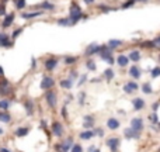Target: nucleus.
Segmentation results:
<instances>
[{
    "instance_id": "obj_1",
    "label": "nucleus",
    "mask_w": 160,
    "mask_h": 152,
    "mask_svg": "<svg viewBox=\"0 0 160 152\" xmlns=\"http://www.w3.org/2000/svg\"><path fill=\"white\" fill-rule=\"evenodd\" d=\"M69 18H70V24L75 25L79 20L87 18V16H83L82 9L79 7V4L76 3V2H73V3L70 4V9H69Z\"/></svg>"
},
{
    "instance_id": "obj_2",
    "label": "nucleus",
    "mask_w": 160,
    "mask_h": 152,
    "mask_svg": "<svg viewBox=\"0 0 160 152\" xmlns=\"http://www.w3.org/2000/svg\"><path fill=\"white\" fill-rule=\"evenodd\" d=\"M14 87H13V83L10 82L7 78H0V96L2 97H9L10 94L13 93Z\"/></svg>"
},
{
    "instance_id": "obj_3",
    "label": "nucleus",
    "mask_w": 160,
    "mask_h": 152,
    "mask_svg": "<svg viewBox=\"0 0 160 152\" xmlns=\"http://www.w3.org/2000/svg\"><path fill=\"white\" fill-rule=\"evenodd\" d=\"M73 144H75L73 142V138L69 137V138H66L63 142L56 144V145H55V151L56 152H70V148L73 146Z\"/></svg>"
},
{
    "instance_id": "obj_4",
    "label": "nucleus",
    "mask_w": 160,
    "mask_h": 152,
    "mask_svg": "<svg viewBox=\"0 0 160 152\" xmlns=\"http://www.w3.org/2000/svg\"><path fill=\"white\" fill-rule=\"evenodd\" d=\"M14 47V41L10 38V35L4 31H0V48H13Z\"/></svg>"
},
{
    "instance_id": "obj_5",
    "label": "nucleus",
    "mask_w": 160,
    "mask_h": 152,
    "mask_svg": "<svg viewBox=\"0 0 160 152\" xmlns=\"http://www.w3.org/2000/svg\"><path fill=\"white\" fill-rule=\"evenodd\" d=\"M45 101L46 104L49 106V109H56V104H58V94L55 93L54 90H46L45 92Z\"/></svg>"
},
{
    "instance_id": "obj_6",
    "label": "nucleus",
    "mask_w": 160,
    "mask_h": 152,
    "mask_svg": "<svg viewBox=\"0 0 160 152\" xmlns=\"http://www.w3.org/2000/svg\"><path fill=\"white\" fill-rule=\"evenodd\" d=\"M54 86H55L54 78H52V76H48V75H44L42 79H41V83H39V87L46 92V90H51Z\"/></svg>"
},
{
    "instance_id": "obj_7",
    "label": "nucleus",
    "mask_w": 160,
    "mask_h": 152,
    "mask_svg": "<svg viewBox=\"0 0 160 152\" xmlns=\"http://www.w3.org/2000/svg\"><path fill=\"white\" fill-rule=\"evenodd\" d=\"M51 132H52V135L61 138L62 135H63V132H65V128L59 121H54L52 123V125H51Z\"/></svg>"
},
{
    "instance_id": "obj_8",
    "label": "nucleus",
    "mask_w": 160,
    "mask_h": 152,
    "mask_svg": "<svg viewBox=\"0 0 160 152\" xmlns=\"http://www.w3.org/2000/svg\"><path fill=\"white\" fill-rule=\"evenodd\" d=\"M58 64H59L58 58H55V56H49V58H46L45 61H44V68H45L48 72H52V70L56 69Z\"/></svg>"
},
{
    "instance_id": "obj_9",
    "label": "nucleus",
    "mask_w": 160,
    "mask_h": 152,
    "mask_svg": "<svg viewBox=\"0 0 160 152\" xmlns=\"http://www.w3.org/2000/svg\"><path fill=\"white\" fill-rule=\"evenodd\" d=\"M101 49H103V45H98V44L93 42V44H90V45L86 48L84 55H86V56H93V55H96V54H100Z\"/></svg>"
},
{
    "instance_id": "obj_10",
    "label": "nucleus",
    "mask_w": 160,
    "mask_h": 152,
    "mask_svg": "<svg viewBox=\"0 0 160 152\" xmlns=\"http://www.w3.org/2000/svg\"><path fill=\"white\" fill-rule=\"evenodd\" d=\"M23 106H24L25 114H27L28 117L34 116V113H35V104H34V101L31 100V99H24V101H23Z\"/></svg>"
},
{
    "instance_id": "obj_11",
    "label": "nucleus",
    "mask_w": 160,
    "mask_h": 152,
    "mask_svg": "<svg viewBox=\"0 0 160 152\" xmlns=\"http://www.w3.org/2000/svg\"><path fill=\"white\" fill-rule=\"evenodd\" d=\"M119 144H121V140L117 137H112V138H108L106 142V145L110 148V151L111 152H117L118 148H119Z\"/></svg>"
},
{
    "instance_id": "obj_12",
    "label": "nucleus",
    "mask_w": 160,
    "mask_h": 152,
    "mask_svg": "<svg viewBox=\"0 0 160 152\" xmlns=\"http://www.w3.org/2000/svg\"><path fill=\"white\" fill-rule=\"evenodd\" d=\"M100 56H101V59L106 62H108L110 65L114 64V59H112V54L108 51V47L103 45V49H101V52H100Z\"/></svg>"
},
{
    "instance_id": "obj_13",
    "label": "nucleus",
    "mask_w": 160,
    "mask_h": 152,
    "mask_svg": "<svg viewBox=\"0 0 160 152\" xmlns=\"http://www.w3.org/2000/svg\"><path fill=\"white\" fill-rule=\"evenodd\" d=\"M14 18H15V14H14V13L6 14V16H4V20L2 21V28H3V30H6V28H10L13 24H14Z\"/></svg>"
},
{
    "instance_id": "obj_14",
    "label": "nucleus",
    "mask_w": 160,
    "mask_h": 152,
    "mask_svg": "<svg viewBox=\"0 0 160 152\" xmlns=\"http://www.w3.org/2000/svg\"><path fill=\"white\" fill-rule=\"evenodd\" d=\"M143 127H145V124H143V120L141 118V117H136V118H132V121H131V128L135 131H138V132H141V131L143 130Z\"/></svg>"
},
{
    "instance_id": "obj_15",
    "label": "nucleus",
    "mask_w": 160,
    "mask_h": 152,
    "mask_svg": "<svg viewBox=\"0 0 160 152\" xmlns=\"http://www.w3.org/2000/svg\"><path fill=\"white\" fill-rule=\"evenodd\" d=\"M44 14L42 10H39V11H30V13H21V18L24 20H32V18H37V17H41Z\"/></svg>"
},
{
    "instance_id": "obj_16",
    "label": "nucleus",
    "mask_w": 160,
    "mask_h": 152,
    "mask_svg": "<svg viewBox=\"0 0 160 152\" xmlns=\"http://www.w3.org/2000/svg\"><path fill=\"white\" fill-rule=\"evenodd\" d=\"M28 134H30V127H18V128H15V131H14V135L18 138H24V137H27Z\"/></svg>"
},
{
    "instance_id": "obj_17",
    "label": "nucleus",
    "mask_w": 160,
    "mask_h": 152,
    "mask_svg": "<svg viewBox=\"0 0 160 152\" xmlns=\"http://www.w3.org/2000/svg\"><path fill=\"white\" fill-rule=\"evenodd\" d=\"M124 135H125V138H128V140H138L141 132L132 130V128H127V130L124 131Z\"/></svg>"
},
{
    "instance_id": "obj_18",
    "label": "nucleus",
    "mask_w": 160,
    "mask_h": 152,
    "mask_svg": "<svg viewBox=\"0 0 160 152\" xmlns=\"http://www.w3.org/2000/svg\"><path fill=\"white\" fill-rule=\"evenodd\" d=\"M138 89H139V86H138V83H135V82H128V83H125L124 85V92L125 93H128V94L136 92Z\"/></svg>"
},
{
    "instance_id": "obj_19",
    "label": "nucleus",
    "mask_w": 160,
    "mask_h": 152,
    "mask_svg": "<svg viewBox=\"0 0 160 152\" xmlns=\"http://www.w3.org/2000/svg\"><path fill=\"white\" fill-rule=\"evenodd\" d=\"M0 121L4 123V124H9V123L13 121V117L9 111H3V110H0Z\"/></svg>"
},
{
    "instance_id": "obj_20",
    "label": "nucleus",
    "mask_w": 160,
    "mask_h": 152,
    "mask_svg": "<svg viewBox=\"0 0 160 152\" xmlns=\"http://www.w3.org/2000/svg\"><path fill=\"white\" fill-rule=\"evenodd\" d=\"M117 64L119 65L121 68H125V66H128V64H129V58H128L127 55H124V54L118 55L117 56Z\"/></svg>"
},
{
    "instance_id": "obj_21",
    "label": "nucleus",
    "mask_w": 160,
    "mask_h": 152,
    "mask_svg": "<svg viewBox=\"0 0 160 152\" xmlns=\"http://www.w3.org/2000/svg\"><path fill=\"white\" fill-rule=\"evenodd\" d=\"M132 104H133V110H136V111H139V110H142L143 107H145V100L141 97H136L132 100Z\"/></svg>"
},
{
    "instance_id": "obj_22",
    "label": "nucleus",
    "mask_w": 160,
    "mask_h": 152,
    "mask_svg": "<svg viewBox=\"0 0 160 152\" xmlns=\"http://www.w3.org/2000/svg\"><path fill=\"white\" fill-rule=\"evenodd\" d=\"M129 75L132 76L133 79H139L141 75H142V72H141V69H139L136 65H132V66L129 68Z\"/></svg>"
},
{
    "instance_id": "obj_23",
    "label": "nucleus",
    "mask_w": 160,
    "mask_h": 152,
    "mask_svg": "<svg viewBox=\"0 0 160 152\" xmlns=\"http://www.w3.org/2000/svg\"><path fill=\"white\" fill-rule=\"evenodd\" d=\"M83 127L86 130H90V128L94 127V117L93 116H86L84 117V121H83Z\"/></svg>"
},
{
    "instance_id": "obj_24",
    "label": "nucleus",
    "mask_w": 160,
    "mask_h": 152,
    "mask_svg": "<svg viewBox=\"0 0 160 152\" xmlns=\"http://www.w3.org/2000/svg\"><path fill=\"white\" fill-rule=\"evenodd\" d=\"M119 125H121V123L118 121L117 118H108L107 120V127H108L110 130H117V128H119Z\"/></svg>"
},
{
    "instance_id": "obj_25",
    "label": "nucleus",
    "mask_w": 160,
    "mask_h": 152,
    "mask_svg": "<svg viewBox=\"0 0 160 152\" xmlns=\"http://www.w3.org/2000/svg\"><path fill=\"white\" fill-rule=\"evenodd\" d=\"M96 135V132H94L93 130H86V131H83V132H80V140H91V138Z\"/></svg>"
},
{
    "instance_id": "obj_26",
    "label": "nucleus",
    "mask_w": 160,
    "mask_h": 152,
    "mask_svg": "<svg viewBox=\"0 0 160 152\" xmlns=\"http://www.w3.org/2000/svg\"><path fill=\"white\" fill-rule=\"evenodd\" d=\"M59 85H61L62 89H66V90H70V89L73 87V82L67 78V79H62L61 82H59Z\"/></svg>"
},
{
    "instance_id": "obj_27",
    "label": "nucleus",
    "mask_w": 160,
    "mask_h": 152,
    "mask_svg": "<svg viewBox=\"0 0 160 152\" xmlns=\"http://www.w3.org/2000/svg\"><path fill=\"white\" fill-rule=\"evenodd\" d=\"M10 106H11V100H9V99H2L0 100V110L7 111L10 109Z\"/></svg>"
},
{
    "instance_id": "obj_28",
    "label": "nucleus",
    "mask_w": 160,
    "mask_h": 152,
    "mask_svg": "<svg viewBox=\"0 0 160 152\" xmlns=\"http://www.w3.org/2000/svg\"><path fill=\"white\" fill-rule=\"evenodd\" d=\"M37 9H42V11L44 10H55V4L49 3V2H42L41 4L37 6Z\"/></svg>"
},
{
    "instance_id": "obj_29",
    "label": "nucleus",
    "mask_w": 160,
    "mask_h": 152,
    "mask_svg": "<svg viewBox=\"0 0 160 152\" xmlns=\"http://www.w3.org/2000/svg\"><path fill=\"white\" fill-rule=\"evenodd\" d=\"M23 31H24V27H18V28H15V30L11 33V37H10V38H11L13 41H15V40L18 38V37H20V35L23 34Z\"/></svg>"
},
{
    "instance_id": "obj_30",
    "label": "nucleus",
    "mask_w": 160,
    "mask_h": 152,
    "mask_svg": "<svg viewBox=\"0 0 160 152\" xmlns=\"http://www.w3.org/2000/svg\"><path fill=\"white\" fill-rule=\"evenodd\" d=\"M58 25H61V27H70V18L69 17H65V18H59L58 20Z\"/></svg>"
},
{
    "instance_id": "obj_31",
    "label": "nucleus",
    "mask_w": 160,
    "mask_h": 152,
    "mask_svg": "<svg viewBox=\"0 0 160 152\" xmlns=\"http://www.w3.org/2000/svg\"><path fill=\"white\" fill-rule=\"evenodd\" d=\"M121 45H122V41L121 40H110L108 44H107V47L111 48V49L117 48V47H121Z\"/></svg>"
},
{
    "instance_id": "obj_32",
    "label": "nucleus",
    "mask_w": 160,
    "mask_h": 152,
    "mask_svg": "<svg viewBox=\"0 0 160 152\" xmlns=\"http://www.w3.org/2000/svg\"><path fill=\"white\" fill-rule=\"evenodd\" d=\"M128 58H129V61L138 62L139 59H141V52H139V51H132L129 55H128Z\"/></svg>"
},
{
    "instance_id": "obj_33",
    "label": "nucleus",
    "mask_w": 160,
    "mask_h": 152,
    "mask_svg": "<svg viewBox=\"0 0 160 152\" xmlns=\"http://www.w3.org/2000/svg\"><path fill=\"white\" fill-rule=\"evenodd\" d=\"M25 4H27V0H14V7L20 11L25 7Z\"/></svg>"
},
{
    "instance_id": "obj_34",
    "label": "nucleus",
    "mask_w": 160,
    "mask_h": 152,
    "mask_svg": "<svg viewBox=\"0 0 160 152\" xmlns=\"http://www.w3.org/2000/svg\"><path fill=\"white\" fill-rule=\"evenodd\" d=\"M104 78L107 79V82H111L114 79V70L112 69H106L104 70Z\"/></svg>"
},
{
    "instance_id": "obj_35",
    "label": "nucleus",
    "mask_w": 160,
    "mask_h": 152,
    "mask_svg": "<svg viewBox=\"0 0 160 152\" xmlns=\"http://www.w3.org/2000/svg\"><path fill=\"white\" fill-rule=\"evenodd\" d=\"M63 62H65V65H73V64H76L77 62V58L76 56H65V59H63Z\"/></svg>"
},
{
    "instance_id": "obj_36",
    "label": "nucleus",
    "mask_w": 160,
    "mask_h": 152,
    "mask_svg": "<svg viewBox=\"0 0 160 152\" xmlns=\"http://www.w3.org/2000/svg\"><path fill=\"white\" fill-rule=\"evenodd\" d=\"M142 92L145 94H152L153 93V89H152V86L149 85V83H145V85L142 86Z\"/></svg>"
},
{
    "instance_id": "obj_37",
    "label": "nucleus",
    "mask_w": 160,
    "mask_h": 152,
    "mask_svg": "<svg viewBox=\"0 0 160 152\" xmlns=\"http://www.w3.org/2000/svg\"><path fill=\"white\" fill-rule=\"evenodd\" d=\"M149 120H150L152 124H157V123H159V117H157V114L154 111L152 113V114H149Z\"/></svg>"
},
{
    "instance_id": "obj_38",
    "label": "nucleus",
    "mask_w": 160,
    "mask_h": 152,
    "mask_svg": "<svg viewBox=\"0 0 160 152\" xmlns=\"http://www.w3.org/2000/svg\"><path fill=\"white\" fill-rule=\"evenodd\" d=\"M70 152H83V148L80 144H73V146L70 148Z\"/></svg>"
},
{
    "instance_id": "obj_39",
    "label": "nucleus",
    "mask_w": 160,
    "mask_h": 152,
    "mask_svg": "<svg viewBox=\"0 0 160 152\" xmlns=\"http://www.w3.org/2000/svg\"><path fill=\"white\" fill-rule=\"evenodd\" d=\"M150 75H152V78H159V76H160V66L153 68L152 72H150Z\"/></svg>"
},
{
    "instance_id": "obj_40",
    "label": "nucleus",
    "mask_w": 160,
    "mask_h": 152,
    "mask_svg": "<svg viewBox=\"0 0 160 152\" xmlns=\"http://www.w3.org/2000/svg\"><path fill=\"white\" fill-rule=\"evenodd\" d=\"M86 66H87L89 70H96V69H97V66H96V64H94V61H87Z\"/></svg>"
},
{
    "instance_id": "obj_41",
    "label": "nucleus",
    "mask_w": 160,
    "mask_h": 152,
    "mask_svg": "<svg viewBox=\"0 0 160 152\" xmlns=\"http://www.w3.org/2000/svg\"><path fill=\"white\" fill-rule=\"evenodd\" d=\"M135 2H136V0H129V2L124 3V4H122V9H129L131 6H133V4H135Z\"/></svg>"
},
{
    "instance_id": "obj_42",
    "label": "nucleus",
    "mask_w": 160,
    "mask_h": 152,
    "mask_svg": "<svg viewBox=\"0 0 160 152\" xmlns=\"http://www.w3.org/2000/svg\"><path fill=\"white\" fill-rule=\"evenodd\" d=\"M86 80H87V75H82L80 76V79H79V82H77V86H82Z\"/></svg>"
},
{
    "instance_id": "obj_43",
    "label": "nucleus",
    "mask_w": 160,
    "mask_h": 152,
    "mask_svg": "<svg viewBox=\"0 0 160 152\" xmlns=\"http://www.w3.org/2000/svg\"><path fill=\"white\" fill-rule=\"evenodd\" d=\"M69 79L72 80V82H73V80L77 79V72H76V70H72V72L69 73Z\"/></svg>"
},
{
    "instance_id": "obj_44",
    "label": "nucleus",
    "mask_w": 160,
    "mask_h": 152,
    "mask_svg": "<svg viewBox=\"0 0 160 152\" xmlns=\"http://www.w3.org/2000/svg\"><path fill=\"white\" fill-rule=\"evenodd\" d=\"M2 16H6V4L4 3L0 4V17H2Z\"/></svg>"
},
{
    "instance_id": "obj_45",
    "label": "nucleus",
    "mask_w": 160,
    "mask_h": 152,
    "mask_svg": "<svg viewBox=\"0 0 160 152\" xmlns=\"http://www.w3.org/2000/svg\"><path fill=\"white\" fill-rule=\"evenodd\" d=\"M100 10L108 13V11H111V10H117V9H114V7H107V6H100Z\"/></svg>"
},
{
    "instance_id": "obj_46",
    "label": "nucleus",
    "mask_w": 160,
    "mask_h": 152,
    "mask_svg": "<svg viewBox=\"0 0 160 152\" xmlns=\"http://www.w3.org/2000/svg\"><path fill=\"white\" fill-rule=\"evenodd\" d=\"M84 97H86L84 93H80V94H79V104H83V103H84Z\"/></svg>"
},
{
    "instance_id": "obj_47",
    "label": "nucleus",
    "mask_w": 160,
    "mask_h": 152,
    "mask_svg": "<svg viewBox=\"0 0 160 152\" xmlns=\"http://www.w3.org/2000/svg\"><path fill=\"white\" fill-rule=\"evenodd\" d=\"M31 68H32V69H35L37 68V59L34 58V56L31 58Z\"/></svg>"
},
{
    "instance_id": "obj_48",
    "label": "nucleus",
    "mask_w": 160,
    "mask_h": 152,
    "mask_svg": "<svg viewBox=\"0 0 160 152\" xmlns=\"http://www.w3.org/2000/svg\"><path fill=\"white\" fill-rule=\"evenodd\" d=\"M94 132H96V135H98V137H103V130H100V128H98V130H96V131H94Z\"/></svg>"
},
{
    "instance_id": "obj_49",
    "label": "nucleus",
    "mask_w": 160,
    "mask_h": 152,
    "mask_svg": "<svg viewBox=\"0 0 160 152\" xmlns=\"http://www.w3.org/2000/svg\"><path fill=\"white\" fill-rule=\"evenodd\" d=\"M62 116H63V118H67V113H66V106L62 109Z\"/></svg>"
},
{
    "instance_id": "obj_50",
    "label": "nucleus",
    "mask_w": 160,
    "mask_h": 152,
    "mask_svg": "<svg viewBox=\"0 0 160 152\" xmlns=\"http://www.w3.org/2000/svg\"><path fill=\"white\" fill-rule=\"evenodd\" d=\"M3 76H4V68L0 65V78H3Z\"/></svg>"
},
{
    "instance_id": "obj_51",
    "label": "nucleus",
    "mask_w": 160,
    "mask_h": 152,
    "mask_svg": "<svg viewBox=\"0 0 160 152\" xmlns=\"http://www.w3.org/2000/svg\"><path fill=\"white\" fill-rule=\"evenodd\" d=\"M41 127H42L44 130H46V121L45 120H41Z\"/></svg>"
},
{
    "instance_id": "obj_52",
    "label": "nucleus",
    "mask_w": 160,
    "mask_h": 152,
    "mask_svg": "<svg viewBox=\"0 0 160 152\" xmlns=\"http://www.w3.org/2000/svg\"><path fill=\"white\" fill-rule=\"evenodd\" d=\"M153 42L156 44V45H160V37H157V38H156V40H154V41H153Z\"/></svg>"
},
{
    "instance_id": "obj_53",
    "label": "nucleus",
    "mask_w": 160,
    "mask_h": 152,
    "mask_svg": "<svg viewBox=\"0 0 160 152\" xmlns=\"http://www.w3.org/2000/svg\"><path fill=\"white\" fill-rule=\"evenodd\" d=\"M84 3L86 4H91V3H94V0H84Z\"/></svg>"
},
{
    "instance_id": "obj_54",
    "label": "nucleus",
    "mask_w": 160,
    "mask_h": 152,
    "mask_svg": "<svg viewBox=\"0 0 160 152\" xmlns=\"http://www.w3.org/2000/svg\"><path fill=\"white\" fill-rule=\"evenodd\" d=\"M94 149H96V146H94V145H91L90 148H89V152H94Z\"/></svg>"
},
{
    "instance_id": "obj_55",
    "label": "nucleus",
    "mask_w": 160,
    "mask_h": 152,
    "mask_svg": "<svg viewBox=\"0 0 160 152\" xmlns=\"http://www.w3.org/2000/svg\"><path fill=\"white\" fill-rule=\"evenodd\" d=\"M0 152H11V151H10V149H7V148H2V149H0Z\"/></svg>"
},
{
    "instance_id": "obj_56",
    "label": "nucleus",
    "mask_w": 160,
    "mask_h": 152,
    "mask_svg": "<svg viewBox=\"0 0 160 152\" xmlns=\"http://www.w3.org/2000/svg\"><path fill=\"white\" fill-rule=\"evenodd\" d=\"M3 134H4V131H3V128L0 127V135H3Z\"/></svg>"
},
{
    "instance_id": "obj_57",
    "label": "nucleus",
    "mask_w": 160,
    "mask_h": 152,
    "mask_svg": "<svg viewBox=\"0 0 160 152\" xmlns=\"http://www.w3.org/2000/svg\"><path fill=\"white\" fill-rule=\"evenodd\" d=\"M94 152H100V149H98V148H96V149H94Z\"/></svg>"
},
{
    "instance_id": "obj_58",
    "label": "nucleus",
    "mask_w": 160,
    "mask_h": 152,
    "mask_svg": "<svg viewBox=\"0 0 160 152\" xmlns=\"http://www.w3.org/2000/svg\"><path fill=\"white\" fill-rule=\"evenodd\" d=\"M136 2H146V0H136Z\"/></svg>"
},
{
    "instance_id": "obj_59",
    "label": "nucleus",
    "mask_w": 160,
    "mask_h": 152,
    "mask_svg": "<svg viewBox=\"0 0 160 152\" xmlns=\"http://www.w3.org/2000/svg\"><path fill=\"white\" fill-rule=\"evenodd\" d=\"M159 152H160V149H159Z\"/></svg>"
}]
</instances>
